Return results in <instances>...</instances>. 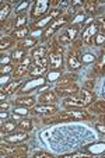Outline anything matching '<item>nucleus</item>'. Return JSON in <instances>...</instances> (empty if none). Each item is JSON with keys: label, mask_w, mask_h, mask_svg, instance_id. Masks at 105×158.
I'll return each mask as SVG.
<instances>
[{"label": "nucleus", "mask_w": 105, "mask_h": 158, "mask_svg": "<svg viewBox=\"0 0 105 158\" xmlns=\"http://www.w3.org/2000/svg\"><path fill=\"white\" fill-rule=\"evenodd\" d=\"M62 53H63L62 45H59V42L53 41L51 44V52H49V57H48L51 70H53V72H59V70L62 69V66H63Z\"/></svg>", "instance_id": "obj_1"}, {"label": "nucleus", "mask_w": 105, "mask_h": 158, "mask_svg": "<svg viewBox=\"0 0 105 158\" xmlns=\"http://www.w3.org/2000/svg\"><path fill=\"white\" fill-rule=\"evenodd\" d=\"M70 17H72V14H63V15H60L59 18H56V20L52 21L51 24H49V27L44 31V34H42V36H41L42 41L49 39L55 32H57V30H60L62 27H65V25L70 21Z\"/></svg>", "instance_id": "obj_2"}, {"label": "nucleus", "mask_w": 105, "mask_h": 158, "mask_svg": "<svg viewBox=\"0 0 105 158\" xmlns=\"http://www.w3.org/2000/svg\"><path fill=\"white\" fill-rule=\"evenodd\" d=\"M59 116H60V120H62V122H66V120H87L88 118H90V115H88L86 110L72 108L70 110L60 112Z\"/></svg>", "instance_id": "obj_3"}, {"label": "nucleus", "mask_w": 105, "mask_h": 158, "mask_svg": "<svg viewBox=\"0 0 105 158\" xmlns=\"http://www.w3.org/2000/svg\"><path fill=\"white\" fill-rule=\"evenodd\" d=\"M98 31H99V27H98V24H97V21L88 24L87 28L83 31L81 41L87 45V46H93V45L95 44V36L98 35Z\"/></svg>", "instance_id": "obj_4"}, {"label": "nucleus", "mask_w": 105, "mask_h": 158, "mask_svg": "<svg viewBox=\"0 0 105 158\" xmlns=\"http://www.w3.org/2000/svg\"><path fill=\"white\" fill-rule=\"evenodd\" d=\"M49 7H51V2L48 0H38L32 7V11H31V18H42L44 15L48 13Z\"/></svg>", "instance_id": "obj_5"}, {"label": "nucleus", "mask_w": 105, "mask_h": 158, "mask_svg": "<svg viewBox=\"0 0 105 158\" xmlns=\"http://www.w3.org/2000/svg\"><path fill=\"white\" fill-rule=\"evenodd\" d=\"M31 62H32V57L25 56L24 59L20 62V64H18L17 67L13 70V77H14V78H20V77H23L24 74H27V73L30 72V70H28V67H30Z\"/></svg>", "instance_id": "obj_6"}, {"label": "nucleus", "mask_w": 105, "mask_h": 158, "mask_svg": "<svg viewBox=\"0 0 105 158\" xmlns=\"http://www.w3.org/2000/svg\"><path fill=\"white\" fill-rule=\"evenodd\" d=\"M55 91L60 97H66V95L70 97V95H76L80 91V88H78L77 84L73 83V84H69V85H56Z\"/></svg>", "instance_id": "obj_7"}, {"label": "nucleus", "mask_w": 105, "mask_h": 158, "mask_svg": "<svg viewBox=\"0 0 105 158\" xmlns=\"http://www.w3.org/2000/svg\"><path fill=\"white\" fill-rule=\"evenodd\" d=\"M83 64V60H81V55H80V51H73L69 53L67 56V66H69L70 70H78Z\"/></svg>", "instance_id": "obj_8"}, {"label": "nucleus", "mask_w": 105, "mask_h": 158, "mask_svg": "<svg viewBox=\"0 0 105 158\" xmlns=\"http://www.w3.org/2000/svg\"><path fill=\"white\" fill-rule=\"evenodd\" d=\"M28 139V134L27 131L24 130H20V131H11L10 134H7V136H4V140L7 141V143L10 144H18V143H23V141H25Z\"/></svg>", "instance_id": "obj_9"}, {"label": "nucleus", "mask_w": 105, "mask_h": 158, "mask_svg": "<svg viewBox=\"0 0 105 158\" xmlns=\"http://www.w3.org/2000/svg\"><path fill=\"white\" fill-rule=\"evenodd\" d=\"M57 108L52 104H39L36 106H34V109L31 110V114H35V115H53L56 114Z\"/></svg>", "instance_id": "obj_10"}, {"label": "nucleus", "mask_w": 105, "mask_h": 158, "mask_svg": "<svg viewBox=\"0 0 105 158\" xmlns=\"http://www.w3.org/2000/svg\"><path fill=\"white\" fill-rule=\"evenodd\" d=\"M65 105H66V106H72V108L87 106L86 101L83 99L81 95H70V97H67V98H65Z\"/></svg>", "instance_id": "obj_11"}, {"label": "nucleus", "mask_w": 105, "mask_h": 158, "mask_svg": "<svg viewBox=\"0 0 105 158\" xmlns=\"http://www.w3.org/2000/svg\"><path fill=\"white\" fill-rule=\"evenodd\" d=\"M57 98V94L55 91H45V93H42L38 98V102L39 104H52L55 102Z\"/></svg>", "instance_id": "obj_12"}, {"label": "nucleus", "mask_w": 105, "mask_h": 158, "mask_svg": "<svg viewBox=\"0 0 105 158\" xmlns=\"http://www.w3.org/2000/svg\"><path fill=\"white\" fill-rule=\"evenodd\" d=\"M28 34H30V28L28 27H21L17 28L11 32V38L13 39H18V41H23V39L28 38Z\"/></svg>", "instance_id": "obj_13"}, {"label": "nucleus", "mask_w": 105, "mask_h": 158, "mask_svg": "<svg viewBox=\"0 0 105 158\" xmlns=\"http://www.w3.org/2000/svg\"><path fill=\"white\" fill-rule=\"evenodd\" d=\"M35 104V98L34 97H20L15 99V105L18 106H24V108H31Z\"/></svg>", "instance_id": "obj_14"}, {"label": "nucleus", "mask_w": 105, "mask_h": 158, "mask_svg": "<svg viewBox=\"0 0 105 158\" xmlns=\"http://www.w3.org/2000/svg\"><path fill=\"white\" fill-rule=\"evenodd\" d=\"M77 80V76L72 74V73H67V74H63L62 77L57 80V85H69V84H73Z\"/></svg>", "instance_id": "obj_15"}, {"label": "nucleus", "mask_w": 105, "mask_h": 158, "mask_svg": "<svg viewBox=\"0 0 105 158\" xmlns=\"http://www.w3.org/2000/svg\"><path fill=\"white\" fill-rule=\"evenodd\" d=\"M80 95L83 97V99L86 101V105H87V106H90V105L95 101V94H94L93 91H90V89L83 88V91H80Z\"/></svg>", "instance_id": "obj_16"}, {"label": "nucleus", "mask_w": 105, "mask_h": 158, "mask_svg": "<svg viewBox=\"0 0 105 158\" xmlns=\"http://www.w3.org/2000/svg\"><path fill=\"white\" fill-rule=\"evenodd\" d=\"M95 72L98 73V74L105 72V49H102L101 55H99L98 60H97V63H95Z\"/></svg>", "instance_id": "obj_17"}, {"label": "nucleus", "mask_w": 105, "mask_h": 158, "mask_svg": "<svg viewBox=\"0 0 105 158\" xmlns=\"http://www.w3.org/2000/svg\"><path fill=\"white\" fill-rule=\"evenodd\" d=\"M90 110L94 112V114H105V101H97L94 104L90 105Z\"/></svg>", "instance_id": "obj_18"}, {"label": "nucleus", "mask_w": 105, "mask_h": 158, "mask_svg": "<svg viewBox=\"0 0 105 158\" xmlns=\"http://www.w3.org/2000/svg\"><path fill=\"white\" fill-rule=\"evenodd\" d=\"M46 55H48V49L45 48V46H38V48H35L32 51V53H31V56H32V59H42V57H46Z\"/></svg>", "instance_id": "obj_19"}, {"label": "nucleus", "mask_w": 105, "mask_h": 158, "mask_svg": "<svg viewBox=\"0 0 105 158\" xmlns=\"http://www.w3.org/2000/svg\"><path fill=\"white\" fill-rule=\"evenodd\" d=\"M35 44H36V39H34V38H25V39H23V41H20L18 42V45H17V48H21V49H28V48H32V46H35Z\"/></svg>", "instance_id": "obj_20"}, {"label": "nucleus", "mask_w": 105, "mask_h": 158, "mask_svg": "<svg viewBox=\"0 0 105 158\" xmlns=\"http://www.w3.org/2000/svg\"><path fill=\"white\" fill-rule=\"evenodd\" d=\"M23 84V80H18V81H13V83H10L9 85L6 87V88H3L2 91H4L6 94H13L15 93V91H18V87Z\"/></svg>", "instance_id": "obj_21"}, {"label": "nucleus", "mask_w": 105, "mask_h": 158, "mask_svg": "<svg viewBox=\"0 0 105 158\" xmlns=\"http://www.w3.org/2000/svg\"><path fill=\"white\" fill-rule=\"evenodd\" d=\"M57 42H59V45H62V46H69V45H72L73 39L70 38V35L65 31L63 34H60L59 38H57Z\"/></svg>", "instance_id": "obj_22"}, {"label": "nucleus", "mask_w": 105, "mask_h": 158, "mask_svg": "<svg viewBox=\"0 0 105 158\" xmlns=\"http://www.w3.org/2000/svg\"><path fill=\"white\" fill-rule=\"evenodd\" d=\"M83 7H84V10H86L88 14H94L95 10H97V2L95 0H86L84 4H83Z\"/></svg>", "instance_id": "obj_23"}, {"label": "nucleus", "mask_w": 105, "mask_h": 158, "mask_svg": "<svg viewBox=\"0 0 105 158\" xmlns=\"http://www.w3.org/2000/svg\"><path fill=\"white\" fill-rule=\"evenodd\" d=\"M32 120H30V119H23V120H20L18 122V129L20 130H24V131H31L32 130Z\"/></svg>", "instance_id": "obj_24"}, {"label": "nucleus", "mask_w": 105, "mask_h": 158, "mask_svg": "<svg viewBox=\"0 0 105 158\" xmlns=\"http://www.w3.org/2000/svg\"><path fill=\"white\" fill-rule=\"evenodd\" d=\"M17 127H18V123L13 122V120H9V122L3 123V126H2V131H3V133H11V131H14Z\"/></svg>", "instance_id": "obj_25"}, {"label": "nucleus", "mask_w": 105, "mask_h": 158, "mask_svg": "<svg viewBox=\"0 0 105 158\" xmlns=\"http://www.w3.org/2000/svg\"><path fill=\"white\" fill-rule=\"evenodd\" d=\"M13 44H14V39H13L11 36H3V38L0 39V49H2V51L7 49V48H10Z\"/></svg>", "instance_id": "obj_26"}, {"label": "nucleus", "mask_w": 105, "mask_h": 158, "mask_svg": "<svg viewBox=\"0 0 105 158\" xmlns=\"http://www.w3.org/2000/svg\"><path fill=\"white\" fill-rule=\"evenodd\" d=\"M25 20H27V14L25 13H20V14L15 17V30L21 27H25Z\"/></svg>", "instance_id": "obj_27"}, {"label": "nucleus", "mask_w": 105, "mask_h": 158, "mask_svg": "<svg viewBox=\"0 0 105 158\" xmlns=\"http://www.w3.org/2000/svg\"><path fill=\"white\" fill-rule=\"evenodd\" d=\"M46 72V67H39V66H32V69L30 70V76L31 77H35V76H42Z\"/></svg>", "instance_id": "obj_28"}, {"label": "nucleus", "mask_w": 105, "mask_h": 158, "mask_svg": "<svg viewBox=\"0 0 105 158\" xmlns=\"http://www.w3.org/2000/svg\"><path fill=\"white\" fill-rule=\"evenodd\" d=\"M24 57H25V49L17 48V49H15V52L13 53V59H14L15 62H21Z\"/></svg>", "instance_id": "obj_29"}, {"label": "nucleus", "mask_w": 105, "mask_h": 158, "mask_svg": "<svg viewBox=\"0 0 105 158\" xmlns=\"http://www.w3.org/2000/svg\"><path fill=\"white\" fill-rule=\"evenodd\" d=\"M9 13H10V4H2V13H0V21H2V24L6 21Z\"/></svg>", "instance_id": "obj_30"}, {"label": "nucleus", "mask_w": 105, "mask_h": 158, "mask_svg": "<svg viewBox=\"0 0 105 158\" xmlns=\"http://www.w3.org/2000/svg\"><path fill=\"white\" fill-rule=\"evenodd\" d=\"M78 30H80V27H78L77 24L76 25H73V27H69L66 30V32L70 35V38L73 39V42H74V39H76V36H77V34H78Z\"/></svg>", "instance_id": "obj_31"}, {"label": "nucleus", "mask_w": 105, "mask_h": 158, "mask_svg": "<svg viewBox=\"0 0 105 158\" xmlns=\"http://www.w3.org/2000/svg\"><path fill=\"white\" fill-rule=\"evenodd\" d=\"M97 24H98V27H99V32L105 35V15H99V17L97 18Z\"/></svg>", "instance_id": "obj_32"}, {"label": "nucleus", "mask_w": 105, "mask_h": 158, "mask_svg": "<svg viewBox=\"0 0 105 158\" xmlns=\"http://www.w3.org/2000/svg\"><path fill=\"white\" fill-rule=\"evenodd\" d=\"M15 18H10V20H7V21H4L3 23V27L6 28V31L9 32L10 30H11V27H14V30H15Z\"/></svg>", "instance_id": "obj_33"}, {"label": "nucleus", "mask_w": 105, "mask_h": 158, "mask_svg": "<svg viewBox=\"0 0 105 158\" xmlns=\"http://www.w3.org/2000/svg\"><path fill=\"white\" fill-rule=\"evenodd\" d=\"M55 122H62V120H60V116H59V115H57V116H53V118H45V119H44V123H45V125H49V123H55Z\"/></svg>", "instance_id": "obj_34"}, {"label": "nucleus", "mask_w": 105, "mask_h": 158, "mask_svg": "<svg viewBox=\"0 0 105 158\" xmlns=\"http://www.w3.org/2000/svg\"><path fill=\"white\" fill-rule=\"evenodd\" d=\"M34 158H39V157H45V158H52V155L49 152H45V151H35L32 155Z\"/></svg>", "instance_id": "obj_35"}, {"label": "nucleus", "mask_w": 105, "mask_h": 158, "mask_svg": "<svg viewBox=\"0 0 105 158\" xmlns=\"http://www.w3.org/2000/svg\"><path fill=\"white\" fill-rule=\"evenodd\" d=\"M105 44V35L104 34H98L95 36V45H104Z\"/></svg>", "instance_id": "obj_36"}, {"label": "nucleus", "mask_w": 105, "mask_h": 158, "mask_svg": "<svg viewBox=\"0 0 105 158\" xmlns=\"http://www.w3.org/2000/svg\"><path fill=\"white\" fill-rule=\"evenodd\" d=\"M84 88H86V89H90V91H93V88H94V81H93V80H88L87 83L84 84Z\"/></svg>", "instance_id": "obj_37"}, {"label": "nucleus", "mask_w": 105, "mask_h": 158, "mask_svg": "<svg viewBox=\"0 0 105 158\" xmlns=\"http://www.w3.org/2000/svg\"><path fill=\"white\" fill-rule=\"evenodd\" d=\"M11 69H13V67H11L10 64H7V66H2V74H4V73H9Z\"/></svg>", "instance_id": "obj_38"}, {"label": "nucleus", "mask_w": 105, "mask_h": 158, "mask_svg": "<svg viewBox=\"0 0 105 158\" xmlns=\"http://www.w3.org/2000/svg\"><path fill=\"white\" fill-rule=\"evenodd\" d=\"M95 129L99 131V133L105 134V125H95Z\"/></svg>", "instance_id": "obj_39"}, {"label": "nucleus", "mask_w": 105, "mask_h": 158, "mask_svg": "<svg viewBox=\"0 0 105 158\" xmlns=\"http://www.w3.org/2000/svg\"><path fill=\"white\" fill-rule=\"evenodd\" d=\"M81 45H83V41H76L73 46H74V49H76V51H78V48H80Z\"/></svg>", "instance_id": "obj_40"}, {"label": "nucleus", "mask_w": 105, "mask_h": 158, "mask_svg": "<svg viewBox=\"0 0 105 158\" xmlns=\"http://www.w3.org/2000/svg\"><path fill=\"white\" fill-rule=\"evenodd\" d=\"M7 108H9V105H7V104H2V110L7 109Z\"/></svg>", "instance_id": "obj_41"}, {"label": "nucleus", "mask_w": 105, "mask_h": 158, "mask_svg": "<svg viewBox=\"0 0 105 158\" xmlns=\"http://www.w3.org/2000/svg\"><path fill=\"white\" fill-rule=\"evenodd\" d=\"M0 98H2V99L6 98V93H4V91H2V95H0Z\"/></svg>", "instance_id": "obj_42"}, {"label": "nucleus", "mask_w": 105, "mask_h": 158, "mask_svg": "<svg viewBox=\"0 0 105 158\" xmlns=\"http://www.w3.org/2000/svg\"><path fill=\"white\" fill-rule=\"evenodd\" d=\"M101 122H104V123H105V114H104V115H101Z\"/></svg>", "instance_id": "obj_43"}, {"label": "nucleus", "mask_w": 105, "mask_h": 158, "mask_svg": "<svg viewBox=\"0 0 105 158\" xmlns=\"http://www.w3.org/2000/svg\"><path fill=\"white\" fill-rule=\"evenodd\" d=\"M104 49H105V44H104Z\"/></svg>", "instance_id": "obj_44"}]
</instances>
